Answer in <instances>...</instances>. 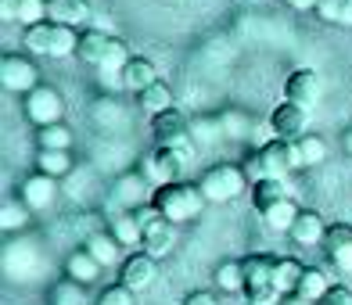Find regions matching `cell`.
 <instances>
[{
	"label": "cell",
	"mask_w": 352,
	"mask_h": 305,
	"mask_svg": "<svg viewBox=\"0 0 352 305\" xmlns=\"http://www.w3.org/2000/svg\"><path fill=\"white\" fill-rule=\"evenodd\" d=\"M47 19L72 25V29H90L94 22V4L90 0H47Z\"/></svg>",
	"instance_id": "cell-19"
},
{
	"label": "cell",
	"mask_w": 352,
	"mask_h": 305,
	"mask_svg": "<svg viewBox=\"0 0 352 305\" xmlns=\"http://www.w3.org/2000/svg\"><path fill=\"white\" fill-rule=\"evenodd\" d=\"M342 144H345V151L352 155V130H345V137H342Z\"/></svg>",
	"instance_id": "cell-48"
},
{
	"label": "cell",
	"mask_w": 352,
	"mask_h": 305,
	"mask_svg": "<svg viewBox=\"0 0 352 305\" xmlns=\"http://www.w3.org/2000/svg\"><path fill=\"white\" fill-rule=\"evenodd\" d=\"M263 155V172L274 176V180H284V176H292L295 169H302V158H298V144L295 140H280L274 137L270 144L259 148Z\"/></svg>",
	"instance_id": "cell-9"
},
{
	"label": "cell",
	"mask_w": 352,
	"mask_h": 305,
	"mask_svg": "<svg viewBox=\"0 0 352 305\" xmlns=\"http://www.w3.org/2000/svg\"><path fill=\"white\" fill-rule=\"evenodd\" d=\"M219 137H223L219 115H209V119H195V122H190V140L201 144V148H212Z\"/></svg>",
	"instance_id": "cell-38"
},
{
	"label": "cell",
	"mask_w": 352,
	"mask_h": 305,
	"mask_svg": "<svg viewBox=\"0 0 352 305\" xmlns=\"http://www.w3.org/2000/svg\"><path fill=\"white\" fill-rule=\"evenodd\" d=\"M324 251L338 266V273H349L352 277V227L349 223H331L327 237H324Z\"/></svg>",
	"instance_id": "cell-17"
},
{
	"label": "cell",
	"mask_w": 352,
	"mask_h": 305,
	"mask_svg": "<svg viewBox=\"0 0 352 305\" xmlns=\"http://www.w3.org/2000/svg\"><path fill=\"white\" fill-rule=\"evenodd\" d=\"M137 108L144 111V115H158V111L173 108V90L162 83V79H158V83H151L148 90L137 93Z\"/></svg>",
	"instance_id": "cell-27"
},
{
	"label": "cell",
	"mask_w": 352,
	"mask_h": 305,
	"mask_svg": "<svg viewBox=\"0 0 352 305\" xmlns=\"http://www.w3.org/2000/svg\"><path fill=\"white\" fill-rule=\"evenodd\" d=\"M101 262L94 259V255L87 251V248H76L69 259H65V277L69 280H76V284H83V287H90V284H98L101 280Z\"/></svg>",
	"instance_id": "cell-20"
},
{
	"label": "cell",
	"mask_w": 352,
	"mask_h": 305,
	"mask_svg": "<svg viewBox=\"0 0 352 305\" xmlns=\"http://www.w3.org/2000/svg\"><path fill=\"white\" fill-rule=\"evenodd\" d=\"M36 144H40V151H69L72 148V130L65 122L40 126V130H36Z\"/></svg>",
	"instance_id": "cell-31"
},
{
	"label": "cell",
	"mask_w": 352,
	"mask_h": 305,
	"mask_svg": "<svg viewBox=\"0 0 352 305\" xmlns=\"http://www.w3.org/2000/svg\"><path fill=\"white\" fill-rule=\"evenodd\" d=\"M47 302L51 305H83L87 302V291H83V284H76V280H61L51 287V295H47Z\"/></svg>",
	"instance_id": "cell-36"
},
{
	"label": "cell",
	"mask_w": 352,
	"mask_h": 305,
	"mask_svg": "<svg viewBox=\"0 0 352 305\" xmlns=\"http://www.w3.org/2000/svg\"><path fill=\"white\" fill-rule=\"evenodd\" d=\"M22 108H25V115L29 122L36 126H54L61 122V115H65V101H61V93L54 87H36V90H29L25 98H22Z\"/></svg>",
	"instance_id": "cell-8"
},
{
	"label": "cell",
	"mask_w": 352,
	"mask_h": 305,
	"mask_svg": "<svg viewBox=\"0 0 352 305\" xmlns=\"http://www.w3.org/2000/svg\"><path fill=\"white\" fill-rule=\"evenodd\" d=\"M184 305H219V302H216L212 291H190V295L184 298Z\"/></svg>",
	"instance_id": "cell-44"
},
{
	"label": "cell",
	"mask_w": 352,
	"mask_h": 305,
	"mask_svg": "<svg viewBox=\"0 0 352 305\" xmlns=\"http://www.w3.org/2000/svg\"><path fill=\"white\" fill-rule=\"evenodd\" d=\"M130 47H126L119 36H111V47H108V54H104V61L98 65V76H101V87L104 90H122V69L130 65Z\"/></svg>",
	"instance_id": "cell-18"
},
{
	"label": "cell",
	"mask_w": 352,
	"mask_h": 305,
	"mask_svg": "<svg viewBox=\"0 0 352 305\" xmlns=\"http://www.w3.org/2000/svg\"><path fill=\"white\" fill-rule=\"evenodd\" d=\"M90 119L98 130H119V126H126V111L116 98H108V93H101L98 101L90 104Z\"/></svg>",
	"instance_id": "cell-24"
},
{
	"label": "cell",
	"mask_w": 352,
	"mask_h": 305,
	"mask_svg": "<svg viewBox=\"0 0 352 305\" xmlns=\"http://www.w3.org/2000/svg\"><path fill=\"white\" fill-rule=\"evenodd\" d=\"M151 137L158 148H180V151H190V119H187V111L180 108H166V111H158V115H151Z\"/></svg>",
	"instance_id": "cell-6"
},
{
	"label": "cell",
	"mask_w": 352,
	"mask_h": 305,
	"mask_svg": "<svg viewBox=\"0 0 352 305\" xmlns=\"http://www.w3.org/2000/svg\"><path fill=\"white\" fill-rule=\"evenodd\" d=\"M320 305H352V287H345V284H331V291L320 298Z\"/></svg>",
	"instance_id": "cell-42"
},
{
	"label": "cell",
	"mask_w": 352,
	"mask_h": 305,
	"mask_svg": "<svg viewBox=\"0 0 352 305\" xmlns=\"http://www.w3.org/2000/svg\"><path fill=\"white\" fill-rule=\"evenodd\" d=\"M76 43H79V29L72 25H61L43 19L36 25L22 29V47L29 54H43V58H69L76 54Z\"/></svg>",
	"instance_id": "cell-2"
},
{
	"label": "cell",
	"mask_w": 352,
	"mask_h": 305,
	"mask_svg": "<svg viewBox=\"0 0 352 305\" xmlns=\"http://www.w3.org/2000/svg\"><path fill=\"white\" fill-rule=\"evenodd\" d=\"M198 187H201V194L209 198V201L223 205V201H234V198H241V194H245V187H248V172H245L241 166L219 162V166H212L209 172H201Z\"/></svg>",
	"instance_id": "cell-5"
},
{
	"label": "cell",
	"mask_w": 352,
	"mask_h": 305,
	"mask_svg": "<svg viewBox=\"0 0 352 305\" xmlns=\"http://www.w3.org/2000/svg\"><path fill=\"white\" fill-rule=\"evenodd\" d=\"M313 14L331 25H352V0H316Z\"/></svg>",
	"instance_id": "cell-33"
},
{
	"label": "cell",
	"mask_w": 352,
	"mask_h": 305,
	"mask_svg": "<svg viewBox=\"0 0 352 305\" xmlns=\"http://www.w3.org/2000/svg\"><path fill=\"white\" fill-rule=\"evenodd\" d=\"M108 234L116 237L122 248H140V237H144L137 212H116V216H111V223H108Z\"/></svg>",
	"instance_id": "cell-25"
},
{
	"label": "cell",
	"mask_w": 352,
	"mask_h": 305,
	"mask_svg": "<svg viewBox=\"0 0 352 305\" xmlns=\"http://www.w3.org/2000/svg\"><path fill=\"white\" fill-rule=\"evenodd\" d=\"M184 172H187V151H180V148H155L144 158V176L158 187L184 180Z\"/></svg>",
	"instance_id": "cell-7"
},
{
	"label": "cell",
	"mask_w": 352,
	"mask_h": 305,
	"mask_svg": "<svg viewBox=\"0 0 352 305\" xmlns=\"http://www.w3.org/2000/svg\"><path fill=\"white\" fill-rule=\"evenodd\" d=\"M306 126H309V111L302 104H292V101H280L274 111H270V130L280 140H298L306 137Z\"/></svg>",
	"instance_id": "cell-13"
},
{
	"label": "cell",
	"mask_w": 352,
	"mask_h": 305,
	"mask_svg": "<svg viewBox=\"0 0 352 305\" xmlns=\"http://www.w3.org/2000/svg\"><path fill=\"white\" fill-rule=\"evenodd\" d=\"M47 19V0H19V11H14V22H19L22 29L36 25Z\"/></svg>",
	"instance_id": "cell-40"
},
{
	"label": "cell",
	"mask_w": 352,
	"mask_h": 305,
	"mask_svg": "<svg viewBox=\"0 0 352 305\" xmlns=\"http://www.w3.org/2000/svg\"><path fill=\"white\" fill-rule=\"evenodd\" d=\"M14 11H19V0H0V14H4V22H14Z\"/></svg>",
	"instance_id": "cell-45"
},
{
	"label": "cell",
	"mask_w": 352,
	"mask_h": 305,
	"mask_svg": "<svg viewBox=\"0 0 352 305\" xmlns=\"http://www.w3.org/2000/svg\"><path fill=\"white\" fill-rule=\"evenodd\" d=\"M320 93H324V87H320V76L313 69H295L292 76H287V83H284V101L302 104L306 111L316 108Z\"/></svg>",
	"instance_id": "cell-14"
},
{
	"label": "cell",
	"mask_w": 352,
	"mask_h": 305,
	"mask_svg": "<svg viewBox=\"0 0 352 305\" xmlns=\"http://www.w3.org/2000/svg\"><path fill=\"white\" fill-rule=\"evenodd\" d=\"M241 169L248 172V180H263V176H266V172H263V155H259V151H248L245 162H241Z\"/></svg>",
	"instance_id": "cell-43"
},
{
	"label": "cell",
	"mask_w": 352,
	"mask_h": 305,
	"mask_svg": "<svg viewBox=\"0 0 352 305\" xmlns=\"http://www.w3.org/2000/svg\"><path fill=\"white\" fill-rule=\"evenodd\" d=\"M280 305H313V302H306V298H298V295H284V298H280Z\"/></svg>",
	"instance_id": "cell-47"
},
{
	"label": "cell",
	"mask_w": 352,
	"mask_h": 305,
	"mask_svg": "<svg viewBox=\"0 0 352 305\" xmlns=\"http://www.w3.org/2000/svg\"><path fill=\"white\" fill-rule=\"evenodd\" d=\"M36 169L61 180V176H69L76 166H72V155L69 151H36Z\"/></svg>",
	"instance_id": "cell-34"
},
{
	"label": "cell",
	"mask_w": 352,
	"mask_h": 305,
	"mask_svg": "<svg viewBox=\"0 0 352 305\" xmlns=\"http://www.w3.org/2000/svg\"><path fill=\"white\" fill-rule=\"evenodd\" d=\"M137 219H140V230H144L140 248L148 255H155V259H166V255L176 248V223H169L151 201L137 208Z\"/></svg>",
	"instance_id": "cell-4"
},
{
	"label": "cell",
	"mask_w": 352,
	"mask_h": 305,
	"mask_svg": "<svg viewBox=\"0 0 352 305\" xmlns=\"http://www.w3.org/2000/svg\"><path fill=\"white\" fill-rule=\"evenodd\" d=\"M263 216V223L270 230H277V234H287L292 230V223H295V216H298V205L292 201V198H284V201H277V205H270L266 212H259Z\"/></svg>",
	"instance_id": "cell-30"
},
{
	"label": "cell",
	"mask_w": 352,
	"mask_h": 305,
	"mask_svg": "<svg viewBox=\"0 0 352 305\" xmlns=\"http://www.w3.org/2000/svg\"><path fill=\"white\" fill-rule=\"evenodd\" d=\"M90 255H94V259H98L101 266H116L119 259H122V245H119V240L116 237H111V234H90L87 237V245H83Z\"/></svg>",
	"instance_id": "cell-29"
},
{
	"label": "cell",
	"mask_w": 352,
	"mask_h": 305,
	"mask_svg": "<svg viewBox=\"0 0 352 305\" xmlns=\"http://www.w3.org/2000/svg\"><path fill=\"white\" fill-rule=\"evenodd\" d=\"M274 277H277V287H280V295H295V284H298V277H302V262H295V259H280L274 262Z\"/></svg>",
	"instance_id": "cell-37"
},
{
	"label": "cell",
	"mask_w": 352,
	"mask_h": 305,
	"mask_svg": "<svg viewBox=\"0 0 352 305\" xmlns=\"http://www.w3.org/2000/svg\"><path fill=\"white\" fill-rule=\"evenodd\" d=\"M29 216H33V208H29L22 198L19 201H4V208H0V227H4L8 234H14V230H25V223H29Z\"/></svg>",
	"instance_id": "cell-35"
},
{
	"label": "cell",
	"mask_w": 352,
	"mask_h": 305,
	"mask_svg": "<svg viewBox=\"0 0 352 305\" xmlns=\"http://www.w3.org/2000/svg\"><path fill=\"white\" fill-rule=\"evenodd\" d=\"M0 87L8 93H22L25 98L29 90L40 87V69L22 54H4V61H0Z\"/></svg>",
	"instance_id": "cell-10"
},
{
	"label": "cell",
	"mask_w": 352,
	"mask_h": 305,
	"mask_svg": "<svg viewBox=\"0 0 352 305\" xmlns=\"http://www.w3.org/2000/svg\"><path fill=\"white\" fill-rule=\"evenodd\" d=\"M287 198V187L284 180H274V176H263V180H255L252 183V205H255V212H266L270 205H277Z\"/></svg>",
	"instance_id": "cell-26"
},
{
	"label": "cell",
	"mask_w": 352,
	"mask_h": 305,
	"mask_svg": "<svg viewBox=\"0 0 352 305\" xmlns=\"http://www.w3.org/2000/svg\"><path fill=\"white\" fill-rule=\"evenodd\" d=\"M287 237H292L298 248H324L327 223H324L320 212H313V208H298V216L292 223V230H287Z\"/></svg>",
	"instance_id": "cell-16"
},
{
	"label": "cell",
	"mask_w": 352,
	"mask_h": 305,
	"mask_svg": "<svg viewBox=\"0 0 352 305\" xmlns=\"http://www.w3.org/2000/svg\"><path fill=\"white\" fill-rule=\"evenodd\" d=\"M219 126H223V137H230V140H245L252 133V119L245 111H223Z\"/></svg>",
	"instance_id": "cell-39"
},
{
	"label": "cell",
	"mask_w": 352,
	"mask_h": 305,
	"mask_svg": "<svg viewBox=\"0 0 352 305\" xmlns=\"http://www.w3.org/2000/svg\"><path fill=\"white\" fill-rule=\"evenodd\" d=\"M151 83H158V65L151 58H130V65L122 69V87L126 90H133V93H140V90H148Z\"/></svg>",
	"instance_id": "cell-22"
},
{
	"label": "cell",
	"mask_w": 352,
	"mask_h": 305,
	"mask_svg": "<svg viewBox=\"0 0 352 305\" xmlns=\"http://www.w3.org/2000/svg\"><path fill=\"white\" fill-rule=\"evenodd\" d=\"M298 158H302V169H313V166H324L327 162V140L316 137V133H306L298 137Z\"/></svg>",
	"instance_id": "cell-32"
},
{
	"label": "cell",
	"mask_w": 352,
	"mask_h": 305,
	"mask_svg": "<svg viewBox=\"0 0 352 305\" xmlns=\"http://www.w3.org/2000/svg\"><path fill=\"white\" fill-rule=\"evenodd\" d=\"M108 47H111V33H104V29H83V33H79V43H76V58L98 69L104 61V54H108Z\"/></svg>",
	"instance_id": "cell-21"
},
{
	"label": "cell",
	"mask_w": 352,
	"mask_h": 305,
	"mask_svg": "<svg viewBox=\"0 0 352 305\" xmlns=\"http://www.w3.org/2000/svg\"><path fill=\"white\" fill-rule=\"evenodd\" d=\"M155 277H158V259L148 255L144 248H133V255H126L122 266H119V284H126L133 295L148 291L155 284Z\"/></svg>",
	"instance_id": "cell-11"
},
{
	"label": "cell",
	"mask_w": 352,
	"mask_h": 305,
	"mask_svg": "<svg viewBox=\"0 0 352 305\" xmlns=\"http://www.w3.org/2000/svg\"><path fill=\"white\" fill-rule=\"evenodd\" d=\"M98 305H133V291L126 284H108L98 295Z\"/></svg>",
	"instance_id": "cell-41"
},
{
	"label": "cell",
	"mask_w": 352,
	"mask_h": 305,
	"mask_svg": "<svg viewBox=\"0 0 352 305\" xmlns=\"http://www.w3.org/2000/svg\"><path fill=\"white\" fill-rule=\"evenodd\" d=\"M327 291H331V277H327V273L320 269V266H302V277L295 284V295L313 302V305H320V298H324Z\"/></svg>",
	"instance_id": "cell-23"
},
{
	"label": "cell",
	"mask_w": 352,
	"mask_h": 305,
	"mask_svg": "<svg viewBox=\"0 0 352 305\" xmlns=\"http://www.w3.org/2000/svg\"><path fill=\"white\" fill-rule=\"evenodd\" d=\"M245 305H252V302H245Z\"/></svg>",
	"instance_id": "cell-49"
},
{
	"label": "cell",
	"mask_w": 352,
	"mask_h": 305,
	"mask_svg": "<svg viewBox=\"0 0 352 305\" xmlns=\"http://www.w3.org/2000/svg\"><path fill=\"white\" fill-rule=\"evenodd\" d=\"M151 205L162 212L169 223H190V219H198L201 216V208L209 205V198L201 194V187L198 183H187V180H176V183H162V187H155V194H151Z\"/></svg>",
	"instance_id": "cell-1"
},
{
	"label": "cell",
	"mask_w": 352,
	"mask_h": 305,
	"mask_svg": "<svg viewBox=\"0 0 352 305\" xmlns=\"http://www.w3.org/2000/svg\"><path fill=\"white\" fill-rule=\"evenodd\" d=\"M111 201H116V212H137L140 205L151 201L148 190V176L140 172H122L116 183H111Z\"/></svg>",
	"instance_id": "cell-12"
},
{
	"label": "cell",
	"mask_w": 352,
	"mask_h": 305,
	"mask_svg": "<svg viewBox=\"0 0 352 305\" xmlns=\"http://www.w3.org/2000/svg\"><path fill=\"white\" fill-rule=\"evenodd\" d=\"M280 4L295 8V11H316V0H280Z\"/></svg>",
	"instance_id": "cell-46"
},
{
	"label": "cell",
	"mask_w": 352,
	"mask_h": 305,
	"mask_svg": "<svg viewBox=\"0 0 352 305\" xmlns=\"http://www.w3.org/2000/svg\"><path fill=\"white\" fill-rule=\"evenodd\" d=\"M19 198L33 208V212H43V208H51V205L58 201V180L36 169L33 176H25V180H22Z\"/></svg>",
	"instance_id": "cell-15"
},
{
	"label": "cell",
	"mask_w": 352,
	"mask_h": 305,
	"mask_svg": "<svg viewBox=\"0 0 352 305\" xmlns=\"http://www.w3.org/2000/svg\"><path fill=\"white\" fill-rule=\"evenodd\" d=\"M274 262L277 255H263L255 251L245 259V302L252 305H274L280 298V287L274 277Z\"/></svg>",
	"instance_id": "cell-3"
},
{
	"label": "cell",
	"mask_w": 352,
	"mask_h": 305,
	"mask_svg": "<svg viewBox=\"0 0 352 305\" xmlns=\"http://www.w3.org/2000/svg\"><path fill=\"white\" fill-rule=\"evenodd\" d=\"M212 280L223 295H245V262H219Z\"/></svg>",
	"instance_id": "cell-28"
}]
</instances>
